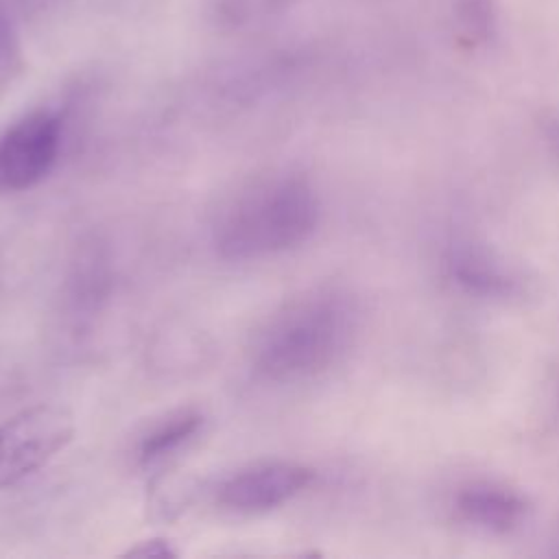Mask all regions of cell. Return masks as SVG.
<instances>
[{"mask_svg":"<svg viewBox=\"0 0 559 559\" xmlns=\"http://www.w3.org/2000/svg\"><path fill=\"white\" fill-rule=\"evenodd\" d=\"M319 221L321 201L304 175L266 173L223 199L212 218V245L223 260H262L308 242Z\"/></svg>","mask_w":559,"mask_h":559,"instance_id":"7a4b0ae2","label":"cell"},{"mask_svg":"<svg viewBox=\"0 0 559 559\" xmlns=\"http://www.w3.org/2000/svg\"><path fill=\"white\" fill-rule=\"evenodd\" d=\"M445 273L452 284L480 301L520 304L533 293L528 273L478 238H454L445 249Z\"/></svg>","mask_w":559,"mask_h":559,"instance_id":"5b68a950","label":"cell"},{"mask_svg":"<svg viewBox=\"0 0 559 559\" xmlns=\"http://www.w3.org/2000/svg\"><path fill=\"white\" fill-rule=\"evenodd\" d=\"M111 293V266L107 251L96 245H83L66 277V306L70 317L90 319L94 317Z\"/></svg>","mask_w":559,"mask_h":559,"instance_id":"9c48e42d","label":"cell"},{"mask_svg":"<svg viewBox=\"0 0 559 559\" xmlns=\"http://www.w3.org/2000/svg\"><path fill=\"white\" fill-rule=\"evenodd\" d=\"M205 426V415L199 406H179L151 419L133 443V461L140 469L164 467L179 456Z\"/></svg>","mask_w":559,"mask_h":559,"instance_id":"ba28073f","label":"cell"},{"mask_svg":"<svg viewBox=\"0 0 559 559\" xmlns=\"http://www.w3.org/2000/svg\"><path fill=\"white\" fill-rule=\"evenodd\" d=\"M314 480V469L288 461L264 459L240 467L216 485L214 500L221 509L240 515H260L290 502Z\"/></svg>","mask_w":559,"mask_h":559,"instance_id":"8992f818","label":"cell"},{"mask_svg":"<svg viewBox=\"0 0 559 559\" xmlns=\"http://www.w3.org/2000/svg\"><path fill=\"white\" fill-rule=\"evenodd\" d=\"M555 546H557V550H555V552L559 555V535H557V542H555Z\"/></svg>","mask_w":559,"mask_h":559,"instance_id":"e0dca14e","label":"cell"},{"mask_svg":"<svg viewBox=\"0 0 559 559\" xmlns=\"http://www.w3.org/2000/svg\"><path fill=\"white\" fill-rule=\"evenodd\" d=\"M493 24V9L489 0H461L456 4V28L467 41L487 39Z\"/></svg>","mask_w":559,"mask_h":559,"instance_id":"30bf717a","label":"cell"},{"mask_svg":"<svg viewBox=\"0 0 559 559\" xmlns=\"http://www.w3.org/2000/svg\"><path fill=\"white\" fill-rule=\"evenodd\" d=\"M74 415L59 404H33L0 421V491L48 465L74 439Z\"/></svg>","mask_w":559,"mask_h":559,"instance_id":"3957f363","label":"cell"},{"mask_svg":"<svg viewBox=\"0 0 559 559\" xmlns=\"http://www.w3.org/2000/svg\"><path fill=\"white\" fill-rule=\"evenodd\" d=\"M542 142H544V148H546L548 157L559 168V111L550 114L542 122Z\"/></svg>","mask_w":559,"mask_h":559,"instance_id":"5bb4252c","label":"cell"},{"mask_svg":"<svg viewBox=\"0 0 559 559\" xmlns=\"http://www.w3.org/2000/svg\"><path fill=\"white\" fill-rule=\"evenodd\" d=\"M66 122L55 109H35L0 133V194L41 183L59 162Z\"/></svg>","mask_w":559,"mask_h":559,"instance_id":"277c9868","label":"cell"},{"mask_svg":"<svg viewBox=\"0 0 559 559\" xmlns=\"http://www.w3.org/2000/svg\"><path fill=\"white\" fill-rule=\"evenodd\" d=\"M360 308L341 288H314L273 310L253 334L249 365L273 384L310 380L334 367L354 345Z\"/></svg>","mask_w":559,"mask_h":559,"instance_id":"6da1fadb","label":"cell"},{"mask_svg":"<svg viewBox=\"0 0 559 559\" xmlns=\"http://www.w3.org/2000/svg\"><path fill=\"white\" fill-rule=\"evenodd\" d=\"M0 282H2V255H0Z\"/></svg>","mask_w":559,"mask_h":559,"instance_id":"2e32d148","label":"cell"},{"mask_svg":"<svg viewBox=\"0 0 559 559\" xmlns=\"http://www.w3.org/2000/svg\"><path fill=\"white\" fill-rule=\"evenodd\" d=\"M177 555L179 550L173 546L170 539H164V537L140 539L135 546H129L124 550V557H140V559H168Z\"/></svg>","mask_w":559,"mask_h":559,"instance_id":"7c38bea8","label":"cell"},{"mask_svg":"<svg viewBox=\"0 0 559 559\" xmlns=\"http://www.w3.org/2000/svg\"><path fill=\"white\" fill-rule=\"evenodd\" d=\"M20 70V46L13 22L0 17V90H4Z\"/></svg>","mask_w":559,"mask_h":559,"instance_id":"8fae6325","label":"cell"},{"mask_svg":"<svg viewBox=\"0 0 559 559\" xmlns=\"http://www.w3.org/2000/svg\"><path fill=\"white\" fill-rule=\"evenodd\" d=\"M52 0H0V17L13 22L44 11Z\"/></svg>","mask_w":559,"mask_h":559,"instance_id":"4fadbf2b","label":"cell"},{"mask_svg":"<svg viewBox=\"0 0 559 559\" xmlns=\"http://www.w3.org/2000/svg\"><path fill=\"white\" fill-rule=\"evenodd\" d=\"M2 386H7V378H2V376H0V389H2Z\"/></svg>","mask_w":559,"mask_h":559,"instance_id":"9a60e30c","label":"cell"},{"mask_svg":"<svg viewBox=\"0 0 559 559\" xmlns=\"http://www.w3.org/2000/svg\"><path fill=\"white\" fill-rule=\"evenodd\" d=\"M454 513L474 528L509 533L524 522L528 502L518 489L491 480H476L454 493Z\"/></svg>","mask_w":559,"mask_h":559,"instance_id":"52a82bcc","label":"cell"}]
</instances>
